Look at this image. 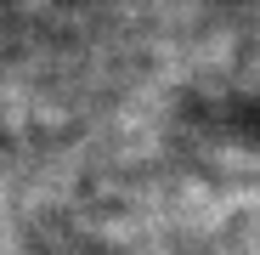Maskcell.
I'll list each match as a JSON object with an SVG mask.
<instances>
[{"instance_id": "cell-1", "label": "cell", "mask_w": 260, "mask_h": 255, "mask_svg": "<svg viewBox=\"0 0 260 255\" xmlns=\"http://www.w3.org/2000/svg\"><path fill=\"white\" fill-rule=\"evenodd\" d=\"M23 255H96V244H91V233L74 227V221H46L23 244Z\"/></svg>"}]
</instances>
